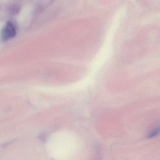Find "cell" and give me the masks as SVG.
Instances as JSON below:
<instances>
[{
	"instance_id": "cell-1",
	"label": "cell",
	"mask_w": 160,
	"mask_h": 160,
	"mask_svg": "<svg viewBox=\"0 0 160 160\" xmlns=\"http://www.w3.org/2000/svg\"><path fill=\"white\" fill-rule=\"evenodd\" d=\"M17 30L12 22H8L2 32V38L4 41H7L16 36Z\"/></svg>"
},
{
	"instance_id": "cell-2",
	"label": "cell",
	"mask_w": 160,
	"mask_h": 160,
	"mask_svg": "<svg viewBox=\"0 0 160 160\" xmlns=\"http://www.w3.org/2000/svg\"><path fill=\"white\" fill-rule=\"evenodd\" d=\"M160 133V125L152 129L147 133V137L148 139L154 138Z\"/></svg>"
}]
</instances>
